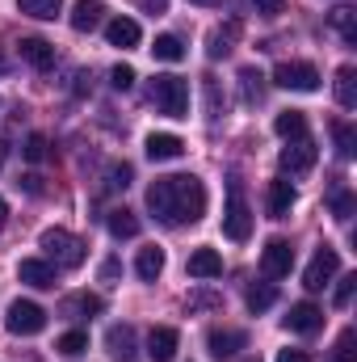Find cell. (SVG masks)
Masks as SVG:
<instances>
[{"label": "cell", "instance_id": "4", "mask_svg": "<svg viewBox=\"0 0 357 362\" xmlns=\"http://www.w3.org/2000/svg\"><path fill=\"white\" fill-rule=\"evenodd\" d=\"M152 101L169 118H189V85L181 76H156L152 81Z\"/></svg>", "mask_w": 357, "mask_h": 362}, {"label": "cell", "instance_id": "42", "mask_svg": "<svg viewBox=\"0 0 357 362\" xmlns=\"http://www.w3.org/2000/svg\"><path fill=\"white\" fill-rule=\"evenodd\" d=\"M118 278H122V262H118V257H109V262L101 266V282H109V286H114Z\"/></svg>", "mask_w": 357, "mask_h": 362}, {"label": "cell", "instance_id": "12", "mask_svg": "<svg viewBox=\"0 0 357 362\" xmlns=\"http://www.w3.org/2000/svg\"><path fill=\"white\" fill-rule=\"evenodd\" d=\"M17 278H21L25 286H34V291H51V286H55V266L42 262V257H25V262L17 266Z\"/></svg>", "mask_w": 357, "mask_h": 362}, {"label": "cell", "instance_id": "8", "mask_svg": "<svg viewBox=\"0 0 357 362\" xmlns=\"http://www.w3.org/2000/svg\"><path fill=\"white\" fill-rule=\"evenodd\" d=\"M315 144L311 139H294L290 148H282V156H277V165H282V173H290V177H303V173H311L315 169Z\"/></svg>", "mask_w": 357, "mask_h": 362}, {"label": "cell", "instance_id": "11", "mask_svg": "<svg viewBox=\"0 0 357 362\" xmlns=\"http://www.w3.org/2000/svg\"><path fill=\"white\" fill-rule=\"evenodd\" d=\"M177 346H181V337H177V329H169V325H156L147 333V358L152 362H173L177 358Z\"/></svg>", "mask_w": 357, "mask_h": 362}, {"label": "cell", "instance_id": "15", "mask_svg": "<svg viewBox=\"0 0 357 362\" xmlns=\"http://www.w3.org/2000/svg\"><path fill=\"white\" fill-rule=\"evenodd\" d=\"M17 51H21V59H25L30 68H38V72L55 68V47H51L47 38H21V42H17Z\"/></svg>", "mask_w": 357, "mask_h": 362}, {"label": "cell", "instance_id": "2", "mask_svg": "<svg viewBox=\"0 0 357 362\" xmlns=\"http://www.w3.org/2000/svg\"><path fill=\"white\" fill-rule=\"evenodd\" d=\"M38 245H42V253H47V262H51L55 270H80L85 257H89L85 240L72 236V232H63V228H47Z\"/></svg>", "mask_w": 357, "mask_h": 362}, {"label": "cell", "instance_id": "48", "mask_svg": "<svg viewBox=\"0 0 357 362\" xmlns=\"http://www.w3.org/2000/svg\"><path fill=\"white\" fill-rule=\"evenodd\" d=\"M198 4H210V0H198Z\"/></svg>", "mask_w": 357, "mask_h": 362}, {"label": "cell", "instance_id": "23", "mask_svg": "<svg viewBox=\"0 0 357 362\" xmlns=\"http://www.w3.org/2000/svg\"><path fill=\"white\" fill-rule=\"evenodd\" d=\"M135 274H139L143 282H156V278L164 274V249H156V245L139 249V262H135Z\"/></svg>", "mask_w": 357, "mask_h": 362}, {"label": "cell", "instance_id": "7", "mask_svg": "<svg viewBox=\"0 0 357 362\" xmlns=\"http://www.w3.org/2000/svg\"><path fill=\"white\" fill-rule=\"evenodd\" d=\"M337 270H341V253H337L332 245H324V249H315L311 266L303 274V286H307V291H324V286L337 278Z\"/></svg>", "mask_w": 357, "mask_h": 362}, {"label": "cell", "instance_id": "5", "mask_svg": "<svg viewBox=\"0 0 357 362\" xmlns=\"http://www.w3.org/2000/svg\"><path fill=\"white\" fill-rule=\"evenodd\" d=\"M273 85L277 89H294V93H315L320 89V72H315V64L286 59V64L273 68Z\"/></svg>", "mask_w": 357, "mask_h": 362}, {"label": "cell", "instance_id": "1", "mask_svg": "<svg viewBox=\"0 0 357 362\" xmlns=\"http://www.w3.org/2000/svg\"><path fill=\"white\" fill-rule=\"evenodd\" d=\"M147 206L160 223L181 228V223H198L206 215V185L193 173H173V177H156L147 185Z\"/></svg>", "mask_w": 357, "mask_h": 362}, {"label": "cell", "instance_id": "22", "mask_svg": "<svg viewBox=\"0 0 357 362\" xmlns=\"http://www.w3.org/2000/svg\"><path fill=\"white\" fill-rule=\"evenodd\" d=\"M294 211V185L290 181H269V215L286 219Z\"/></svg>", "mask_w": 357, "mask_h": 362}, {"label": "cell", "instance_id": "33", "mask_svg": "<svg viewBox=\"0 0 357 362\" xmlns=\"http://www.w3.org/2000/svg\"><path fill=\"white\" fill-rule=\"evenodd\" d=\"M236 34H240V25H236V21L227 25V34H223V30H214V34H210V59H223V55L231 51V38H236Z\"/></svg>", "mask_w": 357, "mask_h": 362}, {"label": "cell", "instance_id": "10", "mask_svg": "<svg viewBox=\"0 0 357 362\" xmlns=\"http://www.w3.org/2000/svg\"><path fill=\"white\" fill-rule=\"evenodd\" d=\"M261 270H265V278H286L294 270V249L286 240H269L261 253Z\"/></svg>", "mask_w": 357, "mask_h": 362}, {"label": "cell", "instance_id": "24", "mask_svg": "<svg viewBox=\"0 0 357 362\" xmlns=\"http://www.w3.org/2000/svg\"><path fill=\"white\" fill-rule=\"evenodd\" d=\"M147 156L152 160H177V156H185V144L177 135H147Z\"/></svg>", "mask_w": 357, "mask_h": 362}, {"label": "cell", "instance_id": "20", "mask_svg": "<svg viewBox=\"0 0 357 362\" xmlns=\"http://www.w3.org/2000/svg\"><path fill=\"white\" fill-rule=\"evenodd\" d=\"M273 131L282 135V139H307V114L303 110H282L277 118H273Z\"/></svg>", "mask_w": 357, "mask_h": 362}, {"label": "cell", "instance_id": "25", "mask_svg": "<svg viewBox=\"0 0 357 362\" xmlns=\"http://www.w3.org/2000/svg\"><path fill=\"white\" fill-rule=\"evenodd\" d=\"M328 21H332V30H337V34L353 47V42H357V8L341 4V8H332V13H328Z\"/></svg>", "mask_w": 357, "mask_h": 362}, {"label": "cell", "instance_id": "21", "mask_svg": "<svg viewBox=\"0 0 357 362\" xmlns=\"http://www.w3.org/2000/svg\"><path fill=\"white\" fill-rule=\"evenodd\" d=\"M189 278H223V257L214 249L189 253Z\"/></svg>", "mask_w": 357, "mask_h": 362}, {"label": "cell", "instance_id": "6", "mask_svg": "<svg viewBox=\"0 0 357 362\" xmlns=\"http://www.w3.org/2000/svg\"><path fill=\"white\" fill-rule=\"evenodd\" d=\"M4 325H8V333H17V337H34V333L47 329V312H42L38 303H30V299H13Z\"/></svg>", "mask_w": 357, "mask_h": 362}, {"label": "cell", "instance_id": "19", "mask_svg": "<svg viewBox=\"0 0 357 362\" xmlns=\"http://www.w3.org/2000/svg\"><path fill=\"white\" fill-rule=\"evenodd\" d=\"M101 308H105V303H101L97 295H89V291H80V295H68V299L59 303V312H63V316H72V320H92Z\"/></svg>", "mask_w": 357, "mask_h": 362}, {"label": "cell", "instance_id": "37", "mask_svg": "<svg viewBox=\"0 0 357 362\" xmlns=\"http://www.w3.org/2000/svg\"><path fill=\"white\" fill-rule=\"evenodd\" d=\"M109 81H114V89H131V85H135V68H126V64H118V68H114V72H109Z\"/></svg>", "mask_w": 357, "mask_h": 362}, {"label": "cell", "instance_id": "47", "mask_svg": "<svg viewBox=\"0 0 357 362\" xmlns=\"http://www.w3.org/2000/svg\"><path fill=\"white\" fill-rule=\"evenodd\" d=\"M4 223H8V202L0 198V228H4Z\"/></svg>", "mask_w": 357, "mask_h": 362}, {"label": "cell", "instance_id": "9", "mask_svg": "<svg viewBox=\"0 0 357 362\" xmlns=\"http://www.w3.org/2000/svg\"><path fill=\"white\" fill-rule=\"evenodd\" d=\"M105 350H109L114 362H139V337H135V329L131 325H109Z\"/></svg>", "mask_w": 357, "mask_h": 362}, {"label": "cell", "instance_id": "26", "mask_svg": "<svg viewBox=\"0 0 357 362\" xmlns=\"http://www.w3.org/2000/svg\"><path fill=\"white\" fill-rule=\"evenodd\" d=\"M240 93H244V105H261V97H265V76H261L257 68H244V72H240Z\"/></svg>", "mask_w": 357, "mask_h": 362}, {"label": "cell", "instance_id": "14", "mask_svg": "<svg viewBox=\"0 0 357 362\" xmlns=\"http://www.w3.org/2000/svg\"><path fill=\"white\" fill-rule=\"evenodd\" d=\"M68 21H72V30H76V34H92V30L105 21V4H101V0H76Z\"/></svg>", "mask_w": 357, "mask_h": 362}, {"label": "cell", "instance_id": "46", "mask_svg": "<svg viewBox=\"0 0 357 362\" xmlns=\"http://www.w3.org/2000/svg\"><path fill=\"white\" fill-rule=\"evenodd\" d=\"M164 4L169 0H143V8H152V13H164Z\"/></svg>", "mask_w": 357, "mask_h": 362}, {"label": "cell", "instance_id": "28", "mask_svg": "<svg viewBox=\"0 0 357 362\" xmlns=\"http://www.w3.org/2000/svg\"><path fill=\"white\" fill-rule=\"evenodd\" d=\"M337 101H341L345 110H353L357 105V72L349 68V64L337 72Z\"/></svg>", "mask_w": 357, "mask_h": 362}, {"label": "cell", "instance_id": "38", "mask_svg": "<svg viewBox=\"0 0 357 362\" xmlns=\"http://www.w3.org/2000/svg\"><path fill=\"white\" fill-rule=\"evenodd\" d=\"M353 286H357V274H345V278H341V286H337V308H349Z\"/></svg>", "mask_w": 357, "mask_h": 362}, {"label": "cell", "instance_id": "32", "mask_svg": "<svg viewBox=\"0 0 357 362\" xmlns=\"http://www.w3.org/2000/svg\"><path fill=\"white\" fill-rule=\"evenodd\" d=\"M332 139H337V152H341L345 160L357 152V131L349 127V122H332Z\"/></svg>", "mask_w": 357, "mask_h": 362}, {"label": "cell", "instance_id": "43", "mask_svg": "<svg viewBox=\"0 0 357 362\" xmlns=\"http://www.w3.org/2000/svg\"><path fill=\"white\" fill-rule=\"evenodd\" d=\"M253 4H257V13H261V17H277V13L286 8V0H253Z\"/></svg>", "mask_w": 357, "mask_h": 362}, {"label": "cell", "instance_id": "13", "mask_svg": "<svg viewBox=\"0 0 357 362\" xmlns=\"http://www.w3.org/2000/svg\"><path fill=\"white\" fill-rule=\"evenodd\" d=\"M206 346H210V354H214V358L223 362V358H236V350H244V346H248V337H244L240 329H210Z\"/></svg>", "mask_w": 357, "mask_h": 362}, {"label": "cell", "instance_id": "18", "mask_svg": "<svg viewBox=\"0 0 357 362\" xmlns=\"http://www.w3.org/2000/svg\"><path fill=\"white\" fill-rule=\"evenodd\" d=\"M105 228H109L114 240H131V236H139V215L126 211V206H114V211L105 215Z\"/></svg>", "mask_w": 357, "mask_h": 362}, {"label": "cell", "instance_id": "3", "mask_svg": "<svg viewBox=\"0 0 357 362\" xmlns=\"http://www.w3.org/2000/svg\"><path fill=\"white\" fill-rule=\"evenodd\" d=\"M223 236H227V240H236V245H244V240L253 236V211H248V202H244V185H240V181H231V185H227Z\"/></svg>", "mask_w": 357, "mask_h": 362}, {"label": "cell", "instance_id": "31", "mask_svg": "<svg viewBox=\"0 0 357 362\" xmlns=\"http://www.w3.org/2000/svg\"><path fill=\"white\" fill-rule=\"evenodd\" d=\"M55 350H59L63 358H80V354L89 350V333H80V329H72V333H63V337L55 341Z\"/></svg>", "mask_w": 357, "mask_h": 362}, {"label": "cell", "instance_id": "45", "mask_svg": "<svg viewBox=\"0 0 357 362\" xmlns=\"http://www.w3.org/2000/svg\"><path fill=\"white\" fill-rule=\"evenodd\" d=\"M21 185H25L30 194H42V177H21Z\"/></svg>", "mask_w": 357, "mask_h": 362}, {"label": "cell", "instance_id": "40", "mask_svg": "<svg viewBox=\"0 0 357 362\" xmlns=\"http://www.w3.org/2000/svg\"><path fill=\"white\" fill-rule=\"evenodd\" d=\"M206 114H210V118L223 114V105H219V85H214L210 76H206Z\"/></svg>", "mask_w": 357, "mask_h": 362}, {"label": "cell", "instance_id": "30", "mask_svg": "<svg viewBox=\"0 0 357 362\" xmlns=\"http://www.w3.org/2000/svg\"><path fill=\"white\" fill-rule=\"evenodd\" d=\"M17 8H21L25 17H38V21H51V17H59V8H63V0H17Z\"/></svg>", "mask_w": 357, "mask_h": 362}, {"label": "cell", "instance_id": "17", "mask_svg": "<svg viewBox=\"0 0 357 362\" xmlns=\"http://www.w3.org/2000/svg\"><path fill=\"white\" fill-rule=\"evenodd\" d=\"M320 325H324V312H320L315 303H294L290 316H286V329H290V333H315Z\"/></svg>", "mask_w": 357, "mask_h": 362}, {"label": "cell", "instance_id": "34", "mask_svg": "<svg viewBox=\"0 0 357 362\" xmlns=\"http://www.w3.org/2000/svg\"><path fill=\"white\" fill-rule=\"evenodd\" d=\"M21 152H25V160H34V165H38V160H47V135H38V131H34V135L25 139V148H21Z\"/></svg>", "mask_w": 357, "mask_h": 362}, {"label": "cell", "instance_id": "16", "mask_svg": "<svg viewBox=\"0 0 357 362\" xmlns=\"http://www.w3.org/2000/svg\"><path fill=\"white\" fill-rule=\"evenodd\" d=\"M105 38H109V47H139V38H143V30H139V21L135 17H114L109 25H105Z\"/></svg>", "mask_w": 357, "mask_h": 362}, {"label": "cell", "instance_id": "49", "mask_svg": "<svg viewBox=\"0 0 357 362\" xmlns=\"http://www.w3.org/2000/svg\"><path fill=\"white\" fill-rule=\"evenodd\" d=\"M248 362H257V358H248Z\"/></svg>", "mask_w": 357, "mask_h": 362}, {"label": "cell", "instance_id": "36", "mask_svg": "<svg viewBox=\"0 0 357 362\" xmlns=\"http://www.w3.org/2000/svg\"><path fill=\"white\" fill-rule=\"evenodd\" d=\"M353 194H332V215H337V219H341V223H345V219H349V215H353Z\"/></svg>", "mask_w": 357, "mask_h": 362}, {"label": "cell", "instance_id": "39", "mask_svg": "<svg viewBox=\"0 0 357 362\" xmlns=\"http://www.w3.org/2000/svg\"><path fill=\"white\" fill-rule=\"evenodd\" d=\"M353 329H345L341 333V341H337V362H353Z\"/></svg>", "mask_w": 357, "mask_h": 362}, {"label": "cell", "instance_id": "27", "mask_svg": "<svg viewBox=\"0 0 357 362\" xmlns=\"http://www.w3.org/2000/svg\"><path fill=\"white\" fill-rule=\"evenodd\" d=\"M152 55L164 59V64H181V59H185V47H181L177 34H160V38L152 42Z\"/></svg>", "mask_w": 357, "mask_h": 362}, {"label": "cell", "instance_id": "35", "mask_svg": "<svg viewBox=\"0 0 357 362\" xmlns=\"http://www.w3.org/2000/svg\"><path fill=\"white\" fill-rule=\"evenodd\" d=\"M223 303V295H214V291H193L189 295V312H206V308H219Z\"/></svg>", "mask_w": 357, "mask_h": 362}, {"label": "cell", "instance_id": "44", "mask_svg": "<svg viewBox=\"0 0 357 362\" xmlns=\"http://www.w3.org/2000/svg\"><path fill=\"white\" fill-rule=\"evenodd\" d=\"M277 362H311V358H307V350H282Z\"/></svg>", "mask_w": 357, "mask_h": 362}, {"label": "cell", "instance_id": "29", "mask_svg": "<svg viewBox=\"0 0 357 362\" xmlns=\"http://www.w3.org/2000/svg\"><path fill=\"white\" fill-rule=\"evenodd\" d=\"M244 299H248V308H253V312H269V308L277 303V286H273V282H253Z\"/></svg>", "mask_w": 357, "mask_h": 362}, {"label": "cell", "instance_id": "41", "mask_svg": "<svg viewBox=\"0 0 357 362\" xmlns=\"http://www.w3.org/2000/svg\"><path fill=\"white\" fill-rule=\"evenodd\" d=\"M131 185V165H114L109 169V189H126Z\"/></svg>", "mask_w": 357, "mask_h": 362}]
</instances>
